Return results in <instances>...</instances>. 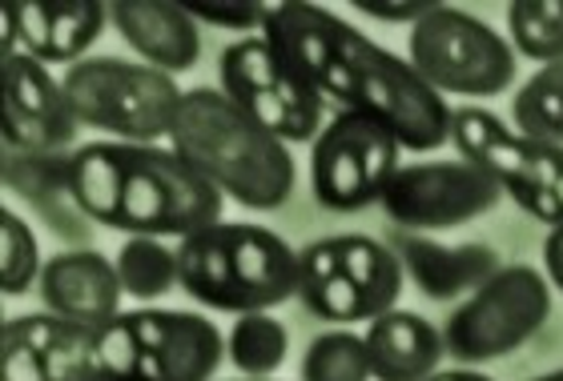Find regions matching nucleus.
<instances>
[{"label":"nucleus","instance_id":"1","mask_svg":"<svg viewBox=\"0 0 563 381\" xmlns=\"http://www.w3.org/2000/svg\"><path fill=\"white\" fill-rule=\"evenodd\" d=\"M262 36L322 101H334L339 113L383 121L402 149L431 153L451 141V109L411 60L375 45L322 4H271Z\"/></svg>","mask_w":563,"mask_h":381},{"label":"nucleus","instance_id":"2","mask_svg":"<svg viewBox=\"0 0 563 381\" xmlns=\"http://www.w3.org/2000/svg\"><path fill=\"white\" fill-rule=\"evenodd\" d=\"M73 201L106 229L186 242L222 221L225 197L174 145L89 141L73 149Z\"/></svg>","mask_w":563,"mask_h":381},{"label":"nucleus","instance_id":"3","mask_svg":"<svg viewBox=\"0 0 563 381\" xmlns=\"http://www.w3.org/2000/svg\"><path fill=\"white\" fill-rule=\"evenodd\" d=\"M181 157L198 169L222 197L254 213L286 205L298 186V165L290 145L242 113L222 89H186L177 125L169 133Z\"/></svg>","mask_w":563,"mask_h":381},{"label":"nucleus","instance_id":"4","mask_svg":"<svg viewBox=\"0 0 563 381\" xmlns=\"http://www.w3.org/2000/svg\"><path fill=\"white\" fill-rule=\"evenodd\" d=\"M177 285L222 313H271L298 298V249L266 225L218 221L177 242Z\"/></svg>","mask_w":563,"mask_h":381},{"label":"nucleus","instance_id":"5","mask_svg":"<svg viewBox=\"0 0 563 381\" xmlns=\"http://www.w3.org/2000/svg\"><path fill=\"white\" fill-rule=\"evenodd\" d=\"M222 358V329L201 313L145 305L97 329L101 381H213Z\"/></svg>","mask_w":563,"mask_h":381},{"label":"nucleus","instance_id":"6","mask_svg":"<svg viewBox=\"0 0 563 381\" xmlns=\"http://www.w3.org/2000/svg\"><path fill=\"white\" fill-rule=\"evenodd\" d=\"M69 109L81 128L109 133V141L130 145H162L169 141L186 101V89H177V77L157 72L141 60L89 57L65 69L60 77Z\"/></svg>","mask_w":563,"mask_h":381},{"label":"nucleus","instance_id":"7","mask_svg":"<svg viewBox=\"0 0 563 381\" xmlns=\"http://www.w3.org/2000/svg\"><path fill=\"white\" fill-rule=\"evenodd\" d=\"M451 141L463 161L479 165L523 213L563 225V145L531 141L487 109H451Z\"/></svg>","mask_w":563,"mask_h":381},{"label":"nucleus","instance_id":"8","mask_svg":"<svg viewBox=\"0 0 563 381\" xmlns=\"http://www.w3.org/2000/svg\"><path fill=\"white\" fill-rule=\"evenodd\" d=\"M407 60L439 97H495L516 81V48L487 21L451 4H434L415 24Z\"/></svg>","mask_w":563,"mask_h":381},{"label":"nucleus","instance_id":"9","mask_svg":"<svg viewBox=\"0 0 563 381\" xmlns=\"http://www.w3.org/2000/svg\"><path fill=\"white\" fill-rule=\"evenodd\" d=\"M548 317H552L548 278L531 266H504L446 317V354L459 366H483V361L507 358L540 334Z\"/></svg>","mask_w":563,"mask_h":381},{"label":"nucleus","instance_id":"10","mask_svg":"<svg viewBox=\"0 0 563 381\" xmlns=\"http://www.w3.org/2000/svg\"><path fill=\"white\" fill-rule=\"evenodd\" d=\"M399 169L402 141L375 116L334 113L310 145V189L330 213L378 205Z\"/></svg>","mask_w":563,"mask_h":381},{"label":"nucleus","instance_id":"11","mask_svg":"<svg viewBox=\"0 0 563 381\" xmlns=\"http://www.w3.org/2000/svg\"><path fill=\"white\" fill-rule=\"evenodd\" d=\"M218 89L286 145H302L322 133V97L286 65L266 36H242L218 60Z\"/></svg>","mask_w":563,"mask_h":381},{"label":"nucleus","instance_id":"12","mask_svg":"<svg viewBox=\"0 0 563 381\" xmlns=\"http://www.w3.org/2000/svg\"><path fill=\"white\" fill-rule=\"evenodd\" d=\"M504 189L471 161H419L402 165L390 177L378 205L402 233L411 229H451L463 221H475L499 205Z\"/></svg>","mask_w":563,"mask_h":381},{"label":"nucleus","instance_id":"13","mask_svg":"<svg viewBox=\"0 0 563 381\" xmlns=\"http://www.w3.org/2000/svg\"><path fill=\"white\" fill-rule=\"evenodd\" d=\"M0 381H101L97 329L57 313H24L0 325Z\"/></svg>","mask_w":563,"mask_h":381},{"label":"nucleus","instance_id":"14","mask_svg":"<svg viewBox=\"0 0 563 381\" xmlns=\"http://www.w3.org/2000/svg\"><path fill=\"white\" fill-rule=\"evenodd\" d=\"M36 285L48 313L89 329H106L121 313V298H125L118 266L97 249H69V254L48 257Z\"/></svg>","mask_w":563,"mask_h":381},{"label":"nucleus","instance_id":"15","mask_svg":"<svg viewBox=\"0 0 563 381\" xmlns=\"http://www.w3.org/2000/svg\"><path fill=\"white\" fill-rule=\"evenodd\" d=\"M16 21V45L41 65H81L106 33L109 4L101 0H16L4 4Z\"/></svg>","mask_w":563,"mask_h":381},{"label":"nucleus","instance_id":"16","mask_svg":"<svg viewBox=\"0 0 563 381\" xmlns=\"http://www.w3.org/2000/svg\"><path fill=\"white\" fill-rule=\"evenodd\" d=\"M109 21L121 41L157 72H189L201 57V24L186 4L169 0H118L109 4Z\"/></svg>","mask_w":563,"mask_h":381},{"label":"nucleus","instance_id":"17","mask_svg":"<svg viewBox=\"0 0 563 381\" xmlns=\"http://www.w3.org/2000/svg\"><path fill=\"white\" fill-rule=\"evenodd\" d=\"M399 254L407 278L419 285L422 298L431 301H455L463 293H475L483 281H492L499 273V254L487 242H463V245H443L419 233H402L390 245Z\"/></svg>","mask_w":563,"mask_h":381},{"label":"nucleus","instance_id":"18","mask_svg":"<svg viewBox=\"0 0 563 381\" xmlns=\"http://www.w3.org/2000/svg\"><path fill=\"white\" fill-rule=\"evenodd\" d=\"M363 337L375 381H427L439 373L446 358L443 329H434L422 313L399 310V305L378 313Z\"/></svg>","mask_w":563,"mask_h":381},{"label":"nucleus","instance_id":"19","mask_svg":"<svg viewBox=\"0 0 563 381\" xmlns=\"http://www.w3.org/2000/svg\"><path fill=\"white\" fill-rule=\"evenodd\" d=\"M4 189L29 201L53 229L69 242H85L89 217L73 201V153H16L4 149L0 157Z\"/></svg>","mask_w":563,"mask_h":381},{"label":"nucleus","instance_id":"20","mask_svg":"<svg viewBox=\"0 0 563 381\" xmlns=\"http://www.w3.org/2000/svg\"><path fill=\"white\" fill-rule=\"evenodd\" d=\"M0 104H12V109H21L29 113L33 121L48 125L57 137H65L73 145L77 141V116L69 109V97H65V85L48 72V65L33 60L29 53H9V57H0Z\"/></svg>","mask_w":563,"mask_h":381},{"label":"nucleus","instance_id":"21","mask_svg":"<svg viewBox=\"0 0 563 381\" xmlns=\"http://www.w3.org/2000/svg\"><path fill=\"white\" fill-rule=\"evenodd\" d=\"M298 298H302L306 310L314 313V317H322V322H334V325L371 322V310H366L363 293H358L354 281L339 269V257H334L330 237L298 249Z\"/></svg>","mask_w":563,"mask_h":381},{"label":"nucleus","instance_id":"22","mask_svg":"<svg viewBox=\"0 0 563 381\" xmlns=\"http://www.w3.org/2000/svg\"><path fill=\"white\" fill-rule=\"evenodd\" d=\"M334 245V257H339V269L354 281V289L363 293L366 310H371V322L378 313H387L399 305L402 293V261L390 245L375 242V237H363V233H342V237H330Z\"/></svg>","mask_w":563,"mask_h":381},{"label":"nucleus","instance_id":"23","mask_svg":"<svg viewBox=\"0 0 563 381\" xmlns=\"http://www.w3.org/2000/svg\"><path fill=\"white\" fill-rule=\"evenodd\" d=\"M113 266L125 298L133 301H157L177 289V249H169L162 237H125Z\"/></svg>","mask_w":563,"mask_h":381},{"label":"nucleus","instance_id":"24","mask_svg":"<svg viewBox=\"0 0 563 381\" xmlns=\"http://www.w3.org/2000/svg\"><path fill=\"white\" fill-rule=\"evenodd\" d=\"M286 349H290V334L271 313H242L225 337V358L246 378H271L274 370H282Z\"/></svg>","mask_w":563,"mask_h":381},{"label":"nucleus","instance_id":"25","mask_svg":"<svg viewBox=\"0 0 563 381\" xmlns=\"http://www.w3.org/2000/svg\"><path fill=\"white\" fill-rule=\"evenodd\" d=\"M516 128L531 141L563 145V60L543 65L511 101Z\"/></svg>","mask_w":563,"mask_h":381},{"label":"nucleus","instance_id":"26","mask_svg":"<svg viewBox=\"0 0 563 381\" xmlns=\"http://www.w3.org/2000/svg\"><path fill=\"white\" fill-rule=\"evenodd\" d=\"M511 48L531 60H563V0H516L507 9Z\"/></svg>","mask_w":563,"mask_h":381},{"label":"nucleus","instance_id":"27","mask_svg":"<svg viewBox=\"0 0 563 381\" xmlns=\"http://www.w3.org/2000/svg\"><path fill=\"white\" fill-rule=\"evenodd\" d=\"M302 381H371V354L366 337L351 329H330L318 334L306 346Z\"/></svg>","mask_w":563,"mask_h":381},{"label":"nucleus","instance_id":"28","mask_svg":"<svg viewBox=\"0 0 563 381\" xmlns=\"http://www.w3.org/2000/svg\"><path fill=\"white\" fill-rule=\"evenodd\" d=\"M41 245H36L29 221L16 217L12 209H0V289L21 298L24 289L41 281Z\"/></svg>","mask_w":563,"mask_h":381},{"label":"nucleus","instance_id":"29","mask_svg":"<svg viewBox=\"0 0 563 381\" xmlns=\"http://www.w3.org/2000/svg\"><path fill=\"white\" fill-rule=\"evenodd\" d=\"M198 24H213V29H234V33H250V29H266L271 4H186Z\"/></svg>","mask_w":563,"mask_h":381},{"label":"nucleus","instance_id":"30","mask_svg":"<svg viewBox=\"0 0 563 381\" xmlns=\"http://www.w3.org/2000/svg\"><path fill=\"white\" fill-rule=\"evenodd\" d=\"M354 9L371 16V21H390V24H419L434 4H375V0H354Z\"/></svg>","mask_w":563,"mask_h":381},{"label":"nucleus","instance_id":"31","mask_svg":"<svg viewBox=\"0 0 563 381\" xmlns=\"http://www.w3.org/2000/svg\"><path fill=\"white\" fill-rule=\"evenodd\" d=\"M543 266H548L552 285L563 289V225L548 233V242H543Z\"/></svg>","mask_w":563,"mask_h":381},{"label":"nucleus","instance_id":"32","mask_svg":"<svg viewBox=\"0 0 563 381\" xmlns=\"http://www.w3.org/2000/svg\"><path fill=\"white\" fill-rule=\"evenodd\" d=\"M427 381H492L487 373H479V370H471V366H459V370H439L434 378H427Z\"/></svg>","mask_w":563,"mask_h":381},{"label":"nucleus","instance_id":"33","mask_svg":"<svg viewBox=\"0 0 563 381\" xmlns=\"http://www.w3.org/2000/svg\"><path fill=\"white\" fill-rule=\"evenodd\" d=\"M536 381H563V370H555V373H543V378H536Z\"/></svg>","mask_w":563,"mask_h":381},{"label":"nucleus","instance_id":"34","mask_svg":"<svg viewBox=\"0 0 563 381\" xmlns=\"http://www.w3.org/2000/svg\"><path fill=\"white\" fill-rule=\"evenodd\" d=\"M250 381H262V378H250Z\"/></svg>","mask_w":563,"mask_h":381}]
</instances>
